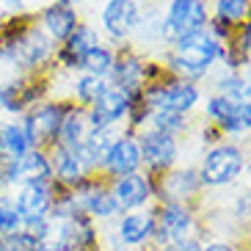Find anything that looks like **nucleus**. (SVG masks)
Returning <instances> with one entry per match:
<instances>
[{"label":"nucleus","instance_id":"nucleus-23","mask_svg":"<svg viewBox=\"0 0 251 251\" xmlns=\"http://www.w3.org/2000/svg\"><path fill=\"white\" fill-rule=\"evenodd\" d=\"M47 155H50V163H52V182L58 185V188L75 191L86 177H91L75 149L52 147V149H47Z\"/></svg>","mask_w":251,"mask_h":251},{"label":"nucleus","instance_id":"nucleus-27","mask_svg":"<svg viewBox=\"0 0 251 251\" xmlns=\"http://www.w3.org/2000/svg\"><path fill=\"white\" fill-rule=\"evenodd\" d=\"M113 61H116V47H111L108 42H100L94 45L80 61V72L94 75V77H102L108 80L113 72Z\"/></svg>","mask_w":251,"mask_h":251},{"label":"nucleus","instance_id":"nucleus-11","mask_svg":"<svg viewBox=\"0 0 251 251\" xmlns=\"http://www.w3.org/2000/svg\"><path fill=\"white\" fill-rule=\"evenodd\" d=\"M155 199L157 204L163 201H182V204H193V199L204 191V185L199 179L196 166H174L166 171L163 177H155Z\"/></svg>","mask_w":251,"mask_h":251},{"label":"nucleus","instance_id":"nucleus-6","mask_svg":"<svg viewBox=\"0 0 251 251\" xmlns=\"http://www.w3.org/2000/svg\"><path fill=\"white\" fill-rule=\"evenodd\" d=\"M69 108V100H42L36 102L33 108L20 116V125L25 127L28 138L33 141L36 149H52L55 141H58V130H61V122H64V113Z\"/></svg>","mask_w":251,"mask_h":251},{"label":"nucleus","instance_id":"nucleus-4","mask_svg":"<svg viewBox=\"0 0 251 251\" xmlns=\"http://www.w3.org/2000/svg\"><path fill=\"white\" fill-rule=\"evenodd\" d=\"M207 25H210V0H169V3H163V50L179 39L191 36V33L207 30Z\"/></svg>","mask_w":251,"mask_h":251},{"label":"nucleus","instance_id":"nucleus-22","mask_svg":"<svg viewBox=\"0 0 251 251\" xmlns=\"http://www.w3.org/2000/svg\"><path fill=\"white\" fill-rule=\"evenodd\" d=\"M119 133H122V130H116V127H111V130H94V127H89L83 144L75 149L91 177H97V174L102 177V166H105V160H108V152H111V147H113V141H116Z\"/></svg>","mask_w":251,"mask_h":251},{"label":"nucleus","instance_id":"nucleus-38","mask_svg":"<svg viewBox=\"0 0 251 251\" xmlns=\"http://www.w3.org/2000/svg\"><path fill=\"white\" fill-rule=\"evenodd\" d=\"M246 251H251V243H249V246H246Z\"/></svg>","mask_w":251,"mask_h":251},{"label":"nucleus","instance_id":"nucleus-16","mask_svg":"<svg viewBox=\"0 0 251 251\" xmlns=\"http://www.w3.org/2000/svg\"><path fill=\"white\" fill-rule=\"evenodd\" d=\"M201 113H204V122L213 125L224 138L229 141H243L246 138V130H243V122H240V105L226 100L221 94H210L201 100Z\"/></svg>","mask_w":251,"mask_h":251},{"label":"nucleus","instance_id":"nucleus-34","mask_svg":"<svg viewBox=\"0 0 251 251\" xmlns=\"http://www.w3.org/2000/svg\"><path fill=\"white\" fill-rule=\"evenodd\" d=\"M30 251H61V249H58L55 243H52V240H39V243L33 246Z\"/></svg>","mask_w":251,"mask_h":251},{"label":"nucleus","instance_id":"nucleus-24","mask_svg":"<svg viewBox=\"0 0 251 251\" xmlns=\"http://www.w3.org/2000/svg\"><path fill=\"white\" fill-rule=\"evenodd\" d=\"M213 83V94H221L237 105H251V67H243L232 72V69H218L210 75Z\"/></svg>","mask_w":251,"mask_h":251},{"label":"nucleus","instance_id":"nucleus-20","mask_svg":"<svg viewBox=\"0 0 251 251\" xmlns=\"http://www.w3.org/2000/svg\"><path fill=\"white\" fill-rule=\"evenodd\" d=\"M94 45H100V33H97V28H94V25H89V23H80L77 28L72 30V36L58 45L52 64H55V69H67V72L77 75V72H80L83 55H86Z\"/></svg>","mask_w":251,"mask_h":251},{"label":"nucleus","instance_id":"nucleus-36","mask_svg":"<svg viewBox=\"0 0 251 251\" xmlns=\"http://www.w3.org/2000/svg\"><path fill=\"white\" fill-rule=\"evenodd\" d=\"M6 191V185H3V157H0V193Z\"/></svg>","mask_w":251,"mask_h":251},{"label":"nucleus","instance_id":"nucleus-9","mask_svg":"<svg viewBox=\"0 0 251 251\" xmlns=\"http://www.w3.org/2000/svg\"><path fill=\"white\" fill-rule=\"evenodd\" d=\"M138 147H141V171H147L149 177H163L179 163V147L182 141L169 133L144 127L138 130Z\"/></svg>","mask_w":251,"mask_h":251},{"label":"nucleus","instance_id":"nucleus-2","mask_svg":"<svg viewBox=\"0 0 251 251\" xmlns=\"http://www.w3.org/2000/svg\"><path fill=\"white\" fill-rule=\"evenodd\" d=\"M201 152L204 155H201L196 171H199V179L204 188H229L249 169V152H246L243 141L224 138Z\"/></svg>","mask_w":251,"mask_h":251},{"label":"nucleus","instance_id":"nucleus-37","mask_svg":"<svg viewBox=\"0 0 251 251\" xmlns=\"http://www.w3.org/2000/svg\"><path fill=\"white\" fill-rule=\"evenodd\" d=\"M246 64H249V67H251V52H249V58H246Z\"/></svg>","mask_w":251,"mask_h":251},{"label":"nucleus","instance_id":"nucleus-10","mask_svg":"<svg viewBox=\"0 0 251 251\" xmlns=\"http://www.w3.org/2000/svg\"><path fill=\"white\" fill-rule=\"evenodd\" d=\"M14 201L17 210L23 215V226H36V224L50 221L52 204H55V196H58V185L52 182H28L14 188Z\"/></svg>","mask_w":251,"mask_h":251},{"label":"nucleus","instance_id":"nucleus-5","mask_svg":"<svg viewBox=\"0 0 251 251\" xmlns=\"http://www.w3.org/2000/svg\"><path fill=\"white\" fill-rule=\"evenodd\" d=\"M50 72L52 69L36 75H14V77L3 80L0 83V113H6L8 119H20L28 108L47 100Z\"/></svg>","mask_w":251,"mask_h":251},{"label":"nucleus","instance_id":"nucleus-35","mask_svg":"<svg viewBox=\"0 0 251 251\" xmlns=\"http://www.w3.org/2000/svg\"><path fill=\"white\" fill-rule=\"evenodd\" d=\"M52 3H67V6H75V8H77V3H83V0H52Z\"/></svg>","mask_w":251,"mask_h":251},{"label":"nucleus","instance_id":"nucleus-21","mask_svg":"<svg viewBox=\"0 0 251 251\" xmlns=\"http://www.w3.org/2000/svg\"><path fill=\"white\" fill-rule=\"evenodd\" d=\"M36 23L39 28L45 30L47 36L61 45V42H67L72 36V30L83 23L80 14H77V8L75 6H67V3H45V6L36 11Z\"/></svg>","mask_w":251,"mask_h":251},{"label":"nucleus","instance_id":"nucleus-39","mask_svg":"<svg viewBox=\"0 0 251 251\" xmlns=\"http://www.w3.org/2000/svg\"><path fill=\"white\" fill-rule=\"evenodd\" d=\"M94 251H100V249H94Z\"/></svg>","mask_w":251,"mask_h":251},{"label":"nucleus","instance_id":"nucleus-29","mask_svg":"<svg viewBox=\"0 0 251 251\" xmlns=\"http://www.w3.org/2000/svg\"><path fill=\"white\" fill-rule=\"evenodd\" d=\"M210 17L237 30L251 17V0H210Z\"/></svg>","mask_w":251,"mask_h":251},{"label":"nucleus","instance_id":"nucleus-18","mask_svg":"<svg viewBox=\"0 0 251 251\" xmlns=\"http://www.w3.org/2000/svg\"><path fill=\"white\" fill-rule=\"evenodd\" d=\"M111 182V193L113 201L122 213H133V210H144L149 207V201L155 199V182L147 171L130 174V177H119V179H108Z\"/></svg>","mask_w":251,"mask_h":251},{"label":"nucleus","instance_id":"nucleus-7","mask_svg":"<svg viewBox=\"0 0 251 251\" xmlns=\"http://www.w3.org/2000/svg\"><path fill=\"white\" fill-rule=\"evenodd\" d=\"M155 210V235L152 243L163 246L185 240V237H199V215L193 204H182V201H163V204L152 207Z\"/></svg>","mask_w":251,"mask_h":251},{"label":"nucleus","instance_id":"nucleus-3","mask_svg":"<svg viewBox=\"0 0 251 251\" xmlns=\"http://www.w3.org/2000/svg\"><path fill=\"white\" fill-rule=\"evenodd\" d=\"M138 100L149 113L152 111H174V113H188V116H193V111L204 100V91H201L199 83L179 80L174 75H163L160 80L147 83L141 89Z\"/></svg>","mask_w":251,"mask_h":251},{"label":"nucleus","instance_id":"nucleus-19","mask_svg":"<svg viewBox=\"0 0 251 251\" xmlns=\"http://www.w3.org/2000/svg\"><path fill=\"white\" fill-rule=\"evenodd\" d=\"M155 235V210L144 207L133 213H122L116 218V240L122 249H141L152 243Z\"/></svg>","mask_w":251,"mask_h":251},{"label":"nucleus","instance_id":"nucleus-13","mask_svg":"<svg viewBox=\"0 0 251 251\" xmlns=\"http://www.w3.org/2000/svg\"><path fill=\"white\" fill-rule=\"evenodd\" d=\"M52 179V163L45 149H30L17 160H3V185L6 191L20 188L28 182H50Z\"/></svg>","mask_w":251,"mask_h":251},{"label":"nucleus","instance_id":"nucleus-8","mask_svg":"<svg viewBox=\"0 0 251 251\" xmlns=\"http://www.w3.org/2000/svg\"><path fill=\"white\" fill-rule=\"evenodd\" d=\"M144 17L141 0H105L100 8V28L111 47L130 45Z\"/></svg>","mask_w":251,"mask_h":251},{"label":"nucleus","instance_id":"nucleus-30","mask_svg":"<svg viewBox=\"0 0 251 251\" xmlns=\"http://www.w3.org/2000/svg\"><path fill=\"white\" fill-rule=\"evenodd\" d=\"M193 116L188 113H174V111H152L147 119V127L152 130H160V133H169L174 138H182V135L191 133Z\"/></svg>","mask_w":251,"mask_h":251},{"label":"nucleus","instance_id":"nucleus-12","mask_svg":"<svg viewBox=\"0 0 251 251\" xmlns=\"http://www.w3.org/2000/svg\"><path fill=\"white\" fill-rule=\"evenodd\" d=\"M75 201L80 207V213H86L91 221H108V218H119V207L113 201L111 182L105 177H86L77 188L72 191Z\"/></svg>","mask_w":251,"mask_h":251},{"label":"nucleus","instance_id":"nucleus-25","mask_svg":"<svg viewBox=\"0 0 251 251\" xmlns=\"http://www.w3.org/2000/svg\"><path fill=\"white\" fill-rule=\"evenodd\" d=\"M30 149H36V147H33V141L28 138L25 127L20 125V119H6V122H0V157H3V160H17V157H23Z\"/></svg>","mask_w":251,"mask_h":251},{"label":"nucleus","instance_id":"nucleus-17","mask_svg":"<svg viewBox=\"0 0 251 251\" xmlns=\"http://www.w3.org/2000/svg\"><path fill=\"white\" fill-rule=\"evenodd\" d=\"M141 171V147H138V133L133 130H122L113 141L108 160L102 166V177L105 179H119V177H130Z\"/></svg>","mask_w":251,"mask_h":251},{"label":"nucleus","instance_id":"nucleus-28","mask_svg":"<svg viewBox=\"0 0 251 251\" xmlns=\"http://www.w3.org/2000/svg\"><path fill=\"white\" fill-rule=\"evenodd\" d=\"M108 89V80L102 77H94V75H86V72H77L72 77V89H69V97L75 105H80V108H89L91 102H97L102 91Z\"/></svg>","mask_w":251,"mask_h":251},{"label":"nucleus","instance_id":"nucleus-26","mask_svg":"<svg viewBox=\"0 0 251 251\" xmlns=\"http://www.w3.org/2000/svg\"><path fill=\"white\" fill-rule=\"evenodd\" d=\"M89 133V119H86V108L75 105L69 100V108L64 113V122H61V130H58V141L55 147H64V149H77L83 144Z\"/></svg>","mask_w":251,"mask_h":251},{"label":"nucleus","instance_id":"nucleus-33","mask_svg":"<svg viewBox=\"0 0 251 251\" xmlns=\"http://www.w3.org/2000/svg\"><path fill=\"white\" fill-rule=\"evenodd\" d=\"M201 251H240L235 243H226V240H213V243H204Z\"/></svg>","mask_w":251,"mask_h":251},{"label":"nucleus","instance_id":"nucleus-32","mask_svg":"<svg viewBox=\"0 0 251 251\" xmlns=\"http://www.w3.org/2000/svg\"><path fill=\"white\" fill-rule=\"evenodd\" d=\"M201 240L199 237H185V240H177V243H169V246H163L160 251H201Z\"/></svg>","mask_w":251,"mask_h":251},{"label":"nucleus","instance_id":"nucleus-14","mask_svg":"<svg viewBox=\"0 0 251 251\" xmlns=\"http://www.w3.org/2000/svg\"><path fill=\"white\" fill-rule=\"evenodd\" d=\"M130 108H133V97L108 83L102 97L86 108V119H89V127H94V130H111V127L127 122Z\"/></svg>","mask_w":251,"mask_h":251},{"label":"nucleus","instance_id":"nucleus-1","mask_svg":"<svg viewBox=\"0 0 251 251\" xmlns=\"http://www.w3.org/2000/svg\"><path fill=\"white\" fill-rule=\"evenodd\" d=\"M221 58L224 45L215 36H210V30H199V33H191V36L166 47L160 64L166 67V72L179 77V80L201 83L215 72Z\"/></svg>","mask_w":251,"mask_h":251},{"label":"nucleus","instance_id":"nucleus-31","mask_svg":"<svg viewBox=\"0 0 251 251\" xmlns=\"http://www.w3.org/2000/svg\"><path fill=\"white\" fill-rule=\"evenodd\" d=\"M23 229V215L17 210V201L8 191L0 193V237L14 235Z\"/></svg>","mask_w":251,"mask_h":251},{"label":"nucleus","instance_id":"nucleus-15","mask_svg":"<svg viewBox=\"0 0 251 251\" xmlns=\"http://www.w3.org/2000/svg\"><path fill=\"white\" fill-rule=\"evenodd\" d=\"M144 69H147V55L135 50L133 45H122L116 47V61H113V72L108 83L135 100L144 89Z\"/></svg>","mask_w":251,"mask_h":251}]
</instances>
